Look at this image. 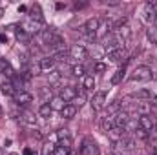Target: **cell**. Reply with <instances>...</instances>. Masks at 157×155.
Segmentation results:
<instances>
[{"mask_svg":"<svg viewBox=\"0 0 157 155\" xmlns=\"http://www.w3.org/2000/svg\"><path fill=\"white\" fill-rule=\"evenodd\" d=\"M40 39H42V44H46V46H49V47H55V46H59V44H64L62 35H60L57 29H44V31L40 33Z\"/></svg>","mask_w":157,"mask_h":155,"instance_id":"obj_1","label":"cell"},{"mask_svg":"<svg viewBox=\"0 0 157 155\" xmlns=\"http://www.w3.org/2000/svg\"><path fill=\"white\" fill-rule=\"evenodd\" d=\"M102 51H106V53H112V51H115L119 47H124V40L121 39L119 35H113V33H110V35H106L104 39H102Z\"/></svg>","mask_w":157,"mask_h":155,"instance_id":"obj_2","label":"cell"},{"mask_svg":"<svg viewBox=\"0 0 157 155\" xmlns=\"http://www.w3.org/2000/svg\"><path fill=\"white\" fill-rule=\"evenodd\" d=\"M80 155H101L99 153V146H97V142H95L93 139L86 137V139L82 141V144H80Z\"/></svg>","mask_w":157,"mask_h":155,"instance_id":"obj_3","label":"cell"},{"mask_svg":"<svg viewBox=\"0 0 157 155\" xmlns=\"http://www.w3.org/2000/svg\"><path fill=\"white\" fill-rule=\"evenodd\" d=\"M99 26H101V20L99 18H90V20H86V24L82 26V28H78V31H80V35H95L97 37V31H99Z\"/></svg>","mask_w":157,"mask_h":155,"instance_id":"obj_4","label":"cell"},{"mask_svg":"<svg viewBox=\"0 0 157 155\" xmlns=\"http://www.w3.org/2000/svg\"><path fill=\"white\" fill-rule=\"evenodd\" d=\"M91 110L93 112H101V110H104L106 108V91H97L95 95H93V99H91Z\"/></svg>","mask_w":157,"mask_h":155,"instance_id":"obj_5","label":"cell"},{"mask_svg":"<svg viewBox=\"0 0 157 155\" xmlns=\"http://www.w3.org/2000/svg\"><path fill=\"white\" fill-rule=\"evenodd\" d=\"M152 77H154V73H152V70L148 66H137L133 70L132 80H150Z\"/></svg>","mask_w":157,"mask_h":155,"instance_id":"obj_6","label":"cell"},{"mask_svg":"<svg viewBox=\"0 0 157 155\" xmlns=\"http://www.w3.org/2000/svg\"><path fill=\"white\" fill-rule=\"evenodd\" d=\"M143 18H144V22H148L150 26L155 22V18H157V6L155 4L148 2V4L144 6V9H143Z\"/></svg>","mask_w":157,"mask_h":155,"instance_id":"obj_7","label":"cell"},{"mask_svg":"<svg viewBox=\"0 0 157 155\" xmlns=\"http://www.w3.org/2000/svg\"><path fill=\"white\" fill-rule=\"evenodd\" d=\"M108 59H110V62H113V64H121V62H122V66H126V62H128L126 49H124V47H119L115 51L108 53Z\"/></svg>","mask_w":157,"mask_h":155,"instance_id":"obj_8","label":"cell"},{"mask_svg":"<svg viewBox=\"0 0 157 155\" xmlns=\"http://www.w3.org/2000/svg\"><path fill=\"white\" fill-rule=\"evenodd\" d=\"M133 150H135V142L132 139H128V137L115 142V152L117 153H128V152H133Z\"/></svg>","mask_w":157,"mask_h":155,"instance_id":"obj_9","label":"cell"},{"mask_svg":"<svg viewBox=\"0 0 157 155\" xmlns=\"http://www.w3.org/2000/svg\"><path fill=\"white\" fill-rule=\"evenodd\" d=\"M68 51H70V57L75 59V60H84V59L88 57V49H86L82 44H75V46H71Z\"/></svg>","mask_w":157,"mask_h":155,"instance_id":"obj_10","label":"cell"},{"mask_svg":"<svg viewBox=\"0 0 157 155\" xmlns=\"http://www.w3.org/2000/svg\"><path fill=\"white\" fill-rule=\"evenodd\" d=\"M77 95H78V91H77L75 86H64V88H60V97H62L66 102H71Z\"/></svg>","mask_w":157,"mask_h":155,"instance_id":"obj_11","label":"cell"},{"mask_svg":"<svg viewBox=\"0 0 157 155\" xmlns=\"http://www.w3.org/2000/svg\"><path fill=\"white\" fill-rule=\"evenodd\" d=\"M137 122H139V130H144V131H150L155 126V120L150 115H139Z\"/></svg>","mask_w":157,"mask_h":155,"instance_id":"obj_12","label":"cell"},{"mask_svg":"<svg viewBox=\"0 0 157 155\" xmlns=\"http://www.w3.org/2000/svg\"><path fill=\"white\" fill-rule=\"evenodd\" d=\"M13 99H15V102L20 104V106H28L29 102H33V95L28 93V91H17V95H15Z\"/></svg>","mask_w":157,"mask_h":155,"instance_id":"obj_13","label":"cell"},{"mask_svg":"<svg viewBox=\"0 0 157 155\" xmlns=\"http://www.w3.org/2000/svg\"><path fill=\"white\" fill-rule=\"evenodd\" d=\"M40 26H42L40 22L33 20V18H29V20H26V22L22 24V29H24L26 33H29V35H31V33H39V31H40Z\"/></svg>","mask_w":157,"mask_h":155,"instance_id":"obj_14","label":"cell"},{"mask_svg":"<svg viewBox=\"0 0 157 155\" xmlns=\"http://www.w3.org/2000/svg\"><path fill=\"white\" fill-rule=\"evenodd\" d=\"M55 59L53 57H44V59H40L39 60V68L42 71H53V68H55Z\"/></svg>","mask_w":157,"mask_h":155,"instance_id":"obj_15","label":"cell"},{"mask_svg":"<svg viewBox=\"0 0 157 155\" xmlns=\"http://www.w3.org/2000/svg\"><path fill=\"white\" fill-rule=\"evenodd\" d=\"M48 102H49V106H51V110H53V112H55V110H57V112H62V110L66 108V104H68L60 95L53 97V99H51V100H48Z\"/></svg>","mask_w":157,"mask_h":155,"instance_id":"obj_16","label":"cell"},{"mask_svg":"<svg viewBox=\"0 0 157 155\" xmlns=\"http://www.w3.org/2000/svg\"><path fill=\"white\" fill-rule=\"evenodd\" d=\"M108 137H110L113 142H119V141L126 139V130H124V128H113V130L108 131Z\"/></svg>","mask_w":157,"mask_h":155,"instance_id":"obj_17","label":"cell"},{"mask_svg":"<svg viewBox=\"0 0 157 155\" xmlns=\"http://www.w3.org/2000/svg\"><path fill=\"white\" fill-rule=\"evenodd\" d=\"M106 112H108V117L122 112V102H121V100H113L112 104H106Z\"/></svg>","mask_w":157,"mask_h":155,"instance_id":"obj_18","label":"cell"},{"mask_svg":"<svg viewBox=\"0 0 157 155\" xmlns=\"http://www.w3.org/2000/svg\"><path fill=\"white\" fill-rule=\"evenodd\" d=\"M0 88H2V93L7 95V97H15V95H17V89H15L13 82H4Z\"/></svg>","mask_w":157,"mask_h":155,"instance_id":"obj_19","label":"cell"},{"mask_svg":"<svg viewBox=\"0 0 157 155\" xmlns=\"http://www.w3.org/2000/svg\"><path fill=\"white\" fill-rule=\"evenodd\" d=\"M0 73H4V75H7V77H11V78L15 77L11 66H9V62H7L6 59H0Z\"/></svg>","mask_w":157,"mask_h":155,"instance_id":"obj_20","label":"cell"},{"mask_svg":"<svg viewBox=\"0 0 157 155\" xmlns=\"http://www.w3.org/2000/svg\"><path fill=\"white\" fill-rule=\"evenodd\" d=\"M124 73H126V66H122V68H119L117 71L113 73V77H112V84L113 86H117L122 82V78H124Z\"/></svg>","mask_w":157,"mask_h":155,"instance_id":"obj_21","label":"cell"},{"mask_svg":"<svg viewBox=\"0 0 157 155\" xmlns=\"http://www.w3.org/2000/svg\"><path fill=\"white\" fill-rule=\"evenodd\" d=\"M115 33H117L124 42L132 37V29H130V26H128V24H126V26H122V28H119V29H115Z\"/></svg>","mask_w":157,"mask_h":155,"instance_id":"obj_22","label":"cell"},{"mask_svg":"<svg viewBox=\"0 0 157 155\" xmlns=\"http://www.w3.org/2000/svg\"><path fill=\"white\" fill-rule=\"evenodd\" d=\"M75 113H77V108H75L73 104H66V108L60 112V115L64 117V119H73Z\"/></svg>","mask_w":157,"mask_h":155,"instance_id":"obj_23","label":"cell"},{"mask_svg":"<svg viewBox=\"0 0 157 155\" xmlns=\"http://www.w3.org/2000/svg\"><path fill=\"white\" fill-rule=\"evenodd\" d=\"M31 18L33 20H37V22H44V17H42V9H40V6L39 4H35L33 7H31Z\"/></svg>","mask_w":157,"mask_h":155,"instance_id":"obj_24","label":"cell"},{"mask_svg":"<svg viewBox=\"0 0 157 155\" xmlns=\"http://www.w3.org/2000/svg\"><path fill=\"white\" fill-rule=\"evenodd\" d=\"M115 128V124H113V117H106L102 122H101V130L104 131V133H108L110 130H113Z\"/></svg>","mask_w":157,"mask_h":155,"instance_id":"obj_25","label":"cell"},{"mask_svg":"<svg viewBox=\"0 0 157 155\" xmlns=\"http://www.w3.org/2000/svg\"><path fill=\"white\" fill-rule=\"evenodd\" d=\"M82 88L84 89H93L95 88V78H93V75H84L82 77Z\"/></svg>","mask_w":157,"mask_h":155,"instance_id":"obj_26","label":"cell"},{"mask_svg":"<svg viewBox=\"0 0 157 155\" xmlns=\"http://www.w3.org/2000/svg\"><path fill=\"white\" fill-rule=\"evenodd\" d=\"M20 120L22 122H26V124H29V126H37V119L33 113H28V112H24L22 115H20Z\"/></svg>","mask_w":157,"mask_h":155,"instance_id":"obj_27","label":"cell"},{"mask_svg":"<svg viewBox=\"0 0 157 155\" xmlns=\"http://www.w3.org/2000/svg\"><path fill=\"white\" fill-rule=\"evenodd\" d=\"M53 113V110H51V106H49V102H44L42 106L39 108V115L44 117V119H48V117H51Z\"/></svg>","mask_w":157,"mask_h":155,"instance_id":"obj_28","label":"cell"},{"mask_svg":"<svg viewBox=\"0 0 157 155\" xmlns=\"http://www.w3.org/2000/svg\"><path fill=\"white\" fill-rule=\"evenodd\" d=\"M146 37H148V40H150L152 44H157V28L154 24L146 29Z\"/></svg>","mask_w":157,"mask_h":155,"instance_id":"obj_29","label":"cell"},{"mask_svg":"<svg viewBox=\"0 0 157 155\" xmlns=\"http://www.w3.org/2000/svg\"><path fill=\"white\" fill-rule=\"evenodd\" d=\"M17 40L22 42V44H29V42H31V35L26 33L24 29H20V31H17Z\"/></svg>","mask_w":157,"mask_h":155,"instance_id":"obj_30","label":"cell"},{"mask_svg":"<svg viewBox=\"0 0 157 155\" xmlns=\"http://www.w3.org/2000/svg\"><path fill=\"white\" fill-rule=\"evenodd\" d=\"M132 97L133 99H152V93L148 91V89H139V91H135V93H132Z\"/></svg>","mask_w":157,"mask_h":155,"instance_id":"obj_31","label":"cell"},{"mask_svg":"<svg viewBox=\"0 0 157 155\" xmlns=\"http://www.w3.org/2000/svg\"><path fill=\"white\" fill-rule=\"evenodd\" d=\"M71 75H75V77H84V75H86L84 66H82V64H75V66L71 68Z\"/></svg>","mask_w":157,"mask_h":155,"instance_id":"obj_32","label":"cell"},{"mask_svg":"<svg viewBox=\"0 0 157 155\" xmlns=\"http://www.w3.org/2000/svg\"><path fill=\"white\" fill-rule=\"evenodd\" d=\"M70 137H71V135H70V130H66V128L57 131V139H59V141H62V139H70Z\"/></svg>","mask_w":157,"mask_h":155,"instance_id":"obj_33","label":"cell"},{"mask_svg":"<svg viewBox=\"0 0 157 155\" xmlns=\"http://www.w3.org/2000/svg\"><path fill=\"white\" fill-rule=\"evenodd\" d=\"M53 155H70V150H68V148H64V146H55Z\"/></svg>","mask_w":157,"mask_h":155,"instance_id":"obj_34","label":"cell"},{"mask_svg":"<svg viewBox=\"0 0 157 155\" xmlns=\"http://www.w3.org/2000/svg\"><path fill=\"white\" fill-rule=\"evenodd\" d=\"M53 150H55V146L53 144H44V148H42V155H53Z\"/></svg>","mask_w":157,"mask_h":155,"instance_id":"obj_35","label":"cell"},{"mask_svg":"<svg viewBox=\"0 0 157 155\" xmlns=\"http://www.w3.org/2000/svg\"><path fill=\"white\" fill-rule=\"evenodd\" d=\"M84 102H86V99H84V95H77V97L73 99V106H75V108H80V106H82Z\"/></svg>","mask_w":157,"mask_h":155,"instance_id":"obj_36","label":"cell"},{"mask_svg":"<svg viewBox=\"0 0 157 155\" xmlns=\"http://www.w3.org/2000/svg\"><path fill=\"white\" fill-rule=\"evenodd\" d=\"M95 71H97V73H104V71H106V64H104V62H97V64H95Z\"/></svg>","mask_w":157,"mask_h":155,"instance_id":"obj_37","label":"cell"},{"mask_svg":"<svg viewBox=\"0 0 157 155\" xmlns=\"http://www.w3.org/2000/svg\"><path fill=\"white\" fill-rule=\"evenodd\" d=\"M59 146H64V148H71V137L70 139H62V141H59Z\"/></svg>","mask_w":157,"mask_h":155,"instance_id":"obj_38","label":"cell"},{"mask_svg":"<svg viewBox=\"0 0 157 155\" xmlns=\"http://www.w3.org/2000/svg\"><path fill=\"white\" fill-rule=\"evenodd\" d=\"M133 133H135L139 139H148V131H144V130H135Z\"/></svg>","mask_w":157,"mask_h":155,"instance_id":"obj_39","label":"cell"},{"mask_svg":"<svg viewBox=\"0 0 157 155\" xmlns=\"http://www.w3.org/2000/svg\"><path fill=\"white\" fill-rule=\"evenodd\" d=\"M148 139H157V124L148 131Z\"/></svg>","mask_w":157,"mask_h":155,"instance_id":"obj_40","label":"cell"},{"mask_svg":"<svg viewBox=\"0 0 157 155\" xmlns=\"http://www.w3.org/2000/svg\"><path fill=\"white\" fill-rule=\"evenodd\" d=\"M59 78H60V73H59V71H53L49 80H51V82H59Z\"/></svg>","mask_w":157,"mask_h":155,"instance_id":"obj_41","label":"cell"},{"mask_svg":"<svg viewBox=\"0 0 157 155\" xmlns=\"http://www.w3.org/2000/svg\"><path fill=\"white\" fill-rule=\"evenodd\" d=\"M22 155H33V150H31V148H24Z\"/></svg>","mask_w":157,"mask_h":155,"instance_id":"obj_42","label":"cell"},{"mask_svg":"<svg viewBox=\"0 0 157 155\" xmlns=\"http://www.w3.org/2000/svg\"><path fill=\"white\" fill-rule=\"evenodd\" d=\"M150 100H152L150 104H152V106H155V108H157V95H152V99H150Z\"/></svg>","mask_w":157,"mask_h":155,"instance_id":"obj_43","label":"cell"},{"mask_svg":"<svg viewBox=\"0 0 157 155\" xmlns=\"http://www.w3.org/2000/svg\"><path fill=\"white\" fill-rule=\"evenodd\" d=\"M75 7H77V9H82V7H86V2H80V4H75Z\"/></svg>","mask_w":157,"mask_h":155,"instance_id":"obj_44","label":"cell"},{"mask_svg":"<svg viewBox=\"0 0 157 155\" xmlns=\"http://www.w3.org/2000/svg\"><path fill=\"white\" fill-rule=\"evenodd\" d=\"M106 4H108V6H119L117 0H110V2H106Z\"/></svg>","mask_w":157,"mask_h":155,"instance_id":"obj_45","label":"cell"},{"mask_svg":"<svg viewBox=\"0 0 157 155\" xmlns=\"http://www.w3.org/2000/svg\"><path fill=\"white\" fill-rule=\"evenodd\" d=\"M0 42H7V37L4 33H0Z\"/></svg>","mask_w":157,"mask_h":155,"instance_id":"obj_46","label":"cell"},{"mask_svg":"<svg viewBox=\"0 0 157 155\" xmlns=\"http://www.w3.org/2000/svg\"><path fill=\"white\" fill-rule=\"evenodd\" d=\"M18 11H20V13H26V11H28V7H26V6H20V7H18Z\"/></svg>","mask_w":157,"mask_h":155,"instance_id":"obj_47","label":"cell"},{"mask_svg":"<svg viewBox=\"0 0 157 155\" xmlns=\"http://www.w3.org/2000/svg\"><path fill=\"white\" fill-rule=\"evenodd\" d=\"M2 15H4V9H2V7H0V17H2Z\"/></svg>","mask_w":157,"mask_h":155,"instance_id":"obj_48","label":"cell"},{"mask_svg":"<svg viewBox=\"0 0 157 155\" xmlns=\"http://www.w3.org/2000/svg\"><path fill=\"white\" fill-rule=\"evenodd\" d=\"M9 155H18V153H9Z\"/></svg>","mask_w":157,"mask_h":155,"instance_id":"obj_49","label":"cell"},{"mask_svg":"<svg viewBox=\"0 0 157 155\" xmlns=\"http://www.w3.org/2000/svg\"><path fill=\"white\" fill-rule=\"evenodd\" d=\"M70 155H75V153H71V152H70Z\"/></svg>","mask_w":157,"mask_h":155,"instance_id":"obj_50","label":"cell"}]
</instances>
